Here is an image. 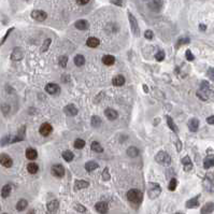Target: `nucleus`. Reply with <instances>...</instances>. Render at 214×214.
Wrapping results in <instances>:
<instances>
[{"label": "nucleus", "instance_id": "obj_56", "mask_svg": "<svg viewBox=\"0 0 214 214\" xmlns=\"http://www.w3.org/2000/svg\"><path fill=\"white\" fill-rule=\"evenodd\" d=\"M28 214H36V213H35V211H34V210H31V211L28 212Z\"/></svg>", "mask_w": 214, "mask_h": 214}, {"label": "nucleus", "instance_id": "obj_36", "mask_svg": "<svg viewBox=\"0 0 214 214\" xmlns=\"http://www.w3.org/2000/svg\"><path fill=\"white\" fill-rule=\"evenodd\" d=\"M62 158H64L67 162H70L73 160L74 155L71 151H65V152H62Z\"/></svg>", "mask_w": 214, "mask_h": 214}, {"label": "nucleus", "instance_id": "obj_20", "mask_svg": "<svg viewBox=\"0 0 214 214\" xmlns=\"http://www.w3.org/2000/svg\"><path fill=\"white\" fill-rule=\"evenodd\" d=\"M182 165L185 171H190V170L193 169V162L188 156H185L182 159Z\"/></svg>", "mask_w": 214, "mask_h": 214}, {"label": "nucleus", "instance_id": "obj_57", "mask_svg": "<svg viewBox=\"0 0 214 214\" xmlns=\"http://www.w3.org/2000/svg\"><path fill=\"white\" fill-rule=\"evenodd\" d=\"M174 214H183V213H180V212H177V213H174Z\"/></svg>", "mask_w": 214, "mask_h": 214}, {"label": "nucleus", "instance_id": "obj_52", "mask_svg": "<svg viewBox=\"0 0 214 214\" xmlns=\"http://www.w3.org/2000/svg\"><path fill=\"white\" fill-rule=\"evenodd\" d=\"M208 76L211 78V79H214V69L213 68H210V69L208 70Z\"/></svg>", "mask_w": 214, "mask_h": 214}, {"label": "nucleus", "instance_id": "obj_44", "mask_svg": "<svg viewBox=\"0 0 214 214\" xmlns=\"http://www.w3.org/2000/svg\"><path fill=\"white\" fill-rule=\"evenodd\" d=\"M155 59L157 62H162L165 59V52L164 51H159V52L156 53L155 55Z\"/></svg>", "mask_w": 214, "mask_h": 214}, {"label": "nucleus", "instance_id": "obj_28", "mask_svg": "<svg viewBox=\"0 0 214 214\" xmlns=\"http://www.w3.org/2000/svg\"><path fill=\"white\" fill-rule=\"evenodd\" d=\"M102 62H104L106 66H112L115 62V57L112 56V55H104L102 57Z\"/></svg>", "mask_w": 214, "mask_h": 214}, {"label": "nucleus", "instance_id": "obj_43", "mask_svg": "<svg viewBox=\"0 0 214 214\" xmlns=\"http://www.w3.org/2000/svg\"><path fill=\"white\" fill-rule=\"evenodd\" d=\"M187 43H190V39H188V38H181V39L177 40V47H180L181 45L187 44Z\"/></svg>", "mask_w": 214, "mask_h": 214}, {"label": "nucleus", "instance_id": "obj_3", "mask_svg": "<svg viewBox=\"0 0 214 214\" xmlns=\"http://www.w3.org/2000/svg\"><path fill=\"white\" fill-rule=\"evenodd\" d=\"M161 193V187L157 183H150L148 190V195L150 199H156Z\"/></svg>", "mask_w": 214, "mask_h": 214}, {"label": "nucleus", "instance_id": "obj_58", "mask_svg": "<svg viewBox=\"0 0 214 214\" xmlns=\"http://www.w3.org/2000/svg\"><path fill=\"white\" fill-rule=\"evenodd\" d=\"M5 214H7V213H5Z\"/></svg>", "mask_w": 214, "mask_h": 214}, {"label": "nucleus", "instance_id": "obj_4", "mask_svg": "<svg viewBox=\"0 0 214 214\" xmlns=\"http://www.w3.org/2000/svg\"><path fill=\"white\" fill-rule=\"evenodd\" d=\"M155 160L157 164L162 166H169L171 164V157L169 156V154H167L166 152H158L155 156Z\"/></svg>", "mask_w": 214, "mask_h": 214}, {"label": "nucleus", "instance_id": "obj_51", "mask_svg": "<svg viewBox=\"0 0 214 214\" xmlns=\"http://www.w3.org/2000/svg\"><path fill=\"white\" fill-rule=\"evenodd\" d=\"M89 2V0H76V3L80 5H85Z\"/></svg>", "mask_w": 214, "mask_h": 214}, {"label": "nucleus", "instance_id": "obj_53", "mask_svg": "<svg viewBox=\"0 0 214 214\" xmlns=\"http://www.w3.org/2000/svg\"><path fill=\"white\" fill-rule=\"evenodd\" d=\"M207 122H208V124H210V125H214V115L209 116V117L207 118Z\"/></svg>", "mask_w": 214, "mask_h": 214}, {"label": "nucleus", "instance_id": "obj_30", "mask_svg": "<svg viewBox=\"0 0 214 214\" xmlns=\"http://www.w3.org/2000/svg\"><path fill=\"white\" fill-rule=\"evenodd\" d=\"M27 171L31 174H36L39 171V166L36 162H30L27 165Z\"/></svg>", "mask_w": 214, "mask_h": 214}, {"label": "nucleus", "instance_id": "obj_10", "mask_svg": "<svg viewBox=\"0 0 214 214\" xmlns=\"http://www.w3.org/2000/svg\"><path fill=\"white\" fill-rule=\"evenodd\" d=\"M52 131H53V127H52V125L49 123H43L39 128V133H41L43 137H47V136H50L51 133H52Z\"/></svg>", "mask_w": 214, "mask_h": 214}, {"label": "nucleus", "instance_id": "obj_21", "mask_svg": "<svg viewBox=\"0 0 214 214\" xmlns=\"http://www.w3.org/2000/svg\"><path fill=\"white\" fill-rule=\"evenodd\" d=\"M199 196L195 197V198H192V199H190L188 201L186 202V208H188V209H194V208H197L198 206H199Z\"/></svg>", "mask_w": 214, "mask_h": 214}, {"label": "nucleus", "instance_id": "obj_13", "mask_svg": "<svg viewBox=\"0 0 214 214\" xmlns=\"http://www.w3.org/2000/svg\"><path fill=\"white\" fill-rule=\"evenodd\" d=\"M64 112L66 113V115H68V116H75L76 114H78V112H79V110H78V108H76L74 104H68V106L65 107Z\"/></svg>", "mask_w": 214, "mask_h": 214}, {"label": "nucleus", "instance_id": "obj_25", "mask_svg": "<svg viewBox=\"0 0 214 214\" xmlns=\"http://www.w3.org/2000/svg\"><path fill=\"white\" fill-rule=\"evenodd\" d=\"M203 167L206 169H210L211 167H214V155L207 156L203 160Z\"/></svg>", "mask_w": 214, "mask_h": 214}, {"label": "nucleus", "instance_id": "obj_19", "mask_svg": "<svg viewBox=\"0 0 214 214\" xmlns=\"http://www.w3.org/2000/svg\"><path fill=\"white\" fill-rule=\"evenodd\" d=\"M188 129H190V131H193V133H195V131L198 130V128H199V121L197 120V118H192V120H190V122H188Z\"/></svg>", "mask_w": 214, "mask_h": 214}, {"label": "nucleus", "instance_id": "obj_38", "mask_svg": "<svg viewBox=\"0 0 214 214\" xmlns=\"http://www.w3.org/2000/svg\"><path fill=\"white\" fill-rule=\"evenodd\" d=\"M51 43H52V40L50 39V38H49V39H45L44 42H43V44H42L41 49H40V52H41V53L46 52L47 50H49L50 45H51Z\"/></svg>", "mask_w": 214, "mask_h": 214}, {"label": "nucleus", "instance_id": "obj_39", "mask_svg": "<svg viewBox=\"0 0 214 214\" xmlns=\"http://www.w3.org/2000/svg\"><path fill=\"white\" fill-rule=\"evenodd\" d=\"M73 145H74V148H75V149H78V150H81V149H83L84 146H85V141H84L83 139L78 138L75 141H74Z\"/></svg>", "mask_w": 214, "mask_h": 214}, {"label": "nucleus", "instance_id": "obj_34", "mask_svg": "<svg viewBox=\"0 0 214 214\" xmlns=\"http://www.w3.org/2000/svg\"><path fill=\"white\" fill-rule=\"evenodd\" d=\"M91 150H93L94 152H96V153H102V152H104V149H102L101 144L99 142H97V141H94V142H91Z\"/></svg>", "mask_w": 214, "mask_h": 214}, {"label": "nucleus", "instance_id": "obj_31", "mask_svg": "<svg viewBox=\"0 0 214 214\" xmlns=\"http://www.w3.org/2000/svg\"><path fill=\"white\" fill-rule=\"evenodd\" d=\"M27 206H28L27 200L26 199H21V200H18V202L16 203V210L20 211V212H22V211H24L26 208H27Z\"/></svg>", "mask_w": 214, "mask_h": 214}, {"label": "nucleus", "instance_id": "obj_14", "mask_svg": "<svg viewBox=\"0 0 214 214\" xmlns=\"http://www.w3.org/2000/svg\"><path fill=\"white\" fill-rule=\"evenodd\" d=\"M95 209L98 213L100 214H106L109 210V206L106 201H100V202H97L96 206H95Z\"/></svg>", "mask_w": 214, "mask_h": 214}, {"label": "nucleus", "instance_id": "obj_23", "mask_svg": "<svg viewBox=\"0 0 214 214\" xmlns=\"http://www.w3.org/2000/svg\"><path fill=\"white\" fill-rule=\"evenodd\" d=\"M112 84H113L114 86H123L124 84H125V78L123 75H116L113 78L112 80Z\"/></svg>", "mask_w": 214, "mask_h": 214}, {"label": "nucleus", "instance_id": "obj_7", "mask_svg": "<svg viewBox=\"0 0 214 214\" xmlns=\"http://www.w3.org/2000/svg\"><path fill=\"white\" fill-rule=\"evenodd\" d=\"M51 173L56 177H62L65 175V168L60 164H56L53 165L51 168Z\"/></svg>", "mask_w": 214, "mask_h": 214}, {"label": "nucleus", "instance_id": "obj_40", "mask_svg": "<svg viewBox=\"0 0 214 214\" xmlns=\"http://www.w3.org/2000/svg\"><path fill=\"white\" fill-rule=\"evenodd\" d=\"M177 179H171L169 182V185H168V188H169V190H171V192H173V190H175V188H177Z\"/></svg>", "mask_w": 214, "mask_h": 214}, {"label": "nucleus", "instance_id": "obj_42", "mask_svg": "<svg viewBox=\"0 0 214 214\" xmlns=\"http://www.w3.org/2000/svg\"><path fill=\"white\" fill-rule=\"evenodd\" d=\"M67 64H68V57L67 56H60L59 57V65H60V67H62V68H66Z\"/></svg>", "mask_w": 214, "mask_h": 214}, {"label": "nucleus", "instance_id": "obj_33", "mask_svg": "<svg viewBox=\"0 0 214 214\" xmlns=\"http://www.w3.org/2000/svg\"><path fill=\"white\" fill-rule=\"evenodd\" d=\"M167 125L169 126V128L173 131V133H177V131H179V128H177V126L175 125V123L173 122V120L170 117V116H167Z\"/></svg>", "mask_w": 214, "mask_h": 214}, {"label": "nucleus", "instance_id": "obj_32", "mask_svg": "<svg viewBox=\"0 0 214 214\" xmlns=\"http://www.w3.org/2000/svg\"><path fill=\"white\" fill-rule=\"evenodd\" d=\"M97 168H98V164H97L96 161H94V160L87 161L86 164H85V169H86V171H88V172H91L94 170H96Z\"/></svg>", "mask_w": 214, "mask_h": 214}, {"label": "nucleus", "instance_id": "obj_6", "mask_svg": "<svg viewBox=\"0 0 214 214\" xmlns=\"http://www.w3.org/2000/svg\"><path fill=\"white\" fill-rule=\"evenodd\" d=\"M11 60L13 62H20L24 58V50L22 47H14L11 53V56H10Z\"/></svg>", "mask_w": 214, "mask_h": 214}, {"label": "nucleus", "instance_id": "obj_2", "mask_svg": "<svg viewBox=\"0 0 214 214\" xmlns=\"http://www.w3.org/2000/svg\"><path fill=\"white\" fill-rule=\"evenodd\" d=\"M210 95H211L210 84L207 81H203L201 83V85H200V89L197 91V96L199 97L201 100H208Z\"/></svg>", "mask_w": 214, "mask_h": 214}, {"label": "nucleus", "instance_id": "obj_35", "mask_svg": "<svg viewBox=\"0 0 214 214\" xmlns=\"http://www.w3.org/2000/svg\"><path fill=\"white\" fill-rule=\"evenodd\" d=\"M85 64V58H84L83 55H76L74 57V65L78 67H82L83 65Z\"/></svg>", "mask_w": 214, "mask_h": 214}, {"label": "nucleus", "instance_id": "obj_1", "mask_svg": "<svg viewBox=\"0 0 214 214\" xmlns=\"http://www.w3.org/2000/svg\"><path fill=\"white\" fill-rule=\"evenodd\" d=\"M127 199L133 203L139 204L142 202L143 194L141 190H137V188H133V190H129L127 192Z\"/></svg>", "mask_w": 214, "mask_h": 214}, {"label": "nucleus", "instance_id": "obj_50", "mask_svg": "<svg viewBox=\"0 0 214 214\" xmlns=\"http://www.w3.org/2000/svg\"><path fill=\"white\" fill-rule=\"evenodd\" d=\"M75 210L78 212H81V213H84V212H86V208L82 206V204H76L75 206Z\"/></svg>", "mask_w": 214, "mask_h": 214}, {"label": "nucleus", "instance_id": "obj_9", "mask_svg": "<svg viewBox=\"0 0 214 214\" xmlns=\"http://www.w3.org/2000/svg\"><path fill=\"white\" fill-rule=\"evenodd\" d=\"M0 164L5 168H11L13 165V160L8 154L2 153V154H0Z\"/></svg>", "mask_w": 214, "mask_h": 214}, {"label": "nucleus", "instance_id": "obj_22", "mask_svg": "<svg viewBox=\"0 0 214 214\" xmlns=\"http://www.w3.org/2000/svg\"><path fill=\"white\" fill-rule=\"evenodd\" d=\"M214 211V203L213 202H208L202 207L201 214H211Z\"/></svg>", "mask_w": 214, "mask_h": 214}, {"label": "nucleus", "instance_id": "obj_17", "mask_svg": "<svg viewBox=\"0 0 214 214\" xmlns=\"http://www.w3.org/2000/svg\"><path fill=\"white\" fill-rule=\"evenodd\" d=\"M74 27L79 30H87L89 28V24L85 20H79L74 23Z\"/></svg>", "mask_w": 214, "mask_h": 214}, {"label": "nucleus", "instance_id": "obj_26", "mask_svg": "<svg viewBox=\"0 0 214 214\" xmlns=\"http://www.w3.org/2000/svg\"><path fill=\"white\" fill-rule=\"evenodd\" d=\"M26 157H27L28 159H30V160H35L36 158L38 157L37 151H36L35 149H32V148H28L27 150H26Z\"/></svg>", "mask_w": 214, "mask_h": 214}, {"label": "nucleus", "instance_id": "obj_5", "mask_svg": "<svg viewBox=\"0 0 214 214\" xmlns=\"http://www.w3.org/2000/svg\"><path fill=\"white\" fill-rule=\"evenodd\" d=\"M128 18H129L130 28H131V31H133V36H136V37H139V36H140V28H139L138 21H137V18H136L130 12H128Z\"/></svg>", "mask_w": 214, "mask_h": 214}, {"label": "nucleus", "instance_id": "obj_18", "mask_svg": "<svg viewBox=\"0 0 214 214\" xmlns=\"http://www.w3.org/2000/svg\"><path fill=\"white\" fill-rule=\"evenodd\" d=\"M89 186V183L85 180H76L74 182V190H80L83 188H86Z\"/></svg>", "mask_w": 214, "mask_h": 214}, {"label": "nucleus", "instance_id": "obj_8", "mask_svg": "<svg viewBox=\"0 0 214 214\" xmlns=\"http://www.w3.org/2000/svg\"><path fill=\"white\" fill-rule=\"evenodd\" d=\"M31 18L34 20L38 21V22H43V21L46 20L47 14L46 12H44V11L42 10H34L31 12Z\"/></svg>", "mask_w": 214, "mask_h": 214}, {"label": "nucleus", "instance_id": "obj_37", "mask_svg": "<svg viewBox=\"0 0 214 214\" xmlns=\"http://www.w3.org/2000/svg\"><path fill=\"white\" fill-rule=\"evenodd\" d=\"M91 125L93 126L94 128H98V127H100V125H101V118L99 117V116H93L91 117Z\"/></svg>", "mask_w": 214, "mask_h": 214}, {"label": "nucleus", "instance_id": "obj_41", "mask_svg": "<svg viewBox=\"0 0 214 214\" xmlns=\"http://www.w3.org/2000/svg\"><path fill=\"white\" fill-rule=\"evenodd\" d=\"M13 30H14V27H11L10 29H8V31L5 32V35L3 36V38H2V39H1V40H0V46H1V45H2L3 43H5V40L8 39V37H9V36H10V34L13 31Z\"/></svg>", "mask_w": 214, "mask_h": 214}, {"label": "nucleus", "instance_id": "obj_12", "mask_svg": "<svg viewBox=\"0 0 214 214\" xmlns=\"http://www.w3.org/2000/svg\"><path fill=\"white\" fill-rule=\"evenodd\" d=\"M59 208V202L57 200H52L46 204V211L49 214H55Z\"/></svg>", "mask_w": 214, "mask_h": 214}, {"label": "nucleus", "instance_id": "obj_29", "mask_svg": "<svg viewBox=\"0 0 214 214\" xmlns=\"http://www.w3.org/2000/svg\"><path fill=\"white\" fill-rule=\"evenodd\" d=\"M139 153L140 152H139L138 148H136V146H129V148L127 149V155L131 158L137 157V156L139 155Z\"/></svg>", "mask_w": 214, "mask_h": 214}, {"label": "nucleus", "instance_id": "obj_45", "mask_svg": "<svg viewBox=\"0 0 214 214\" xmlns=\"http://www.w3.org/2000/svg\"><path fill=\"white\" fill-rule=\"evenodd\" d=\"M11 139H12V137L11 136H7V137H5V138L1 139V141H0V145H7L9 144V143H11Z\"/></svg>", "mask_w": 214, "mask_h": 214}, {"label": "nucleus", "instance_id": "obj_49", "mask_svg": "<svg viewBox=\"0 0 214 214\" xmlns=\"http://www.w3.org/2000/svg\"><path fill=\"white\" fill-rule=\"evenodd\" d=\"M185 56H186V59L188 60V62H192V60H194V59H195V56L193 55V53L190 52V50H187V51H186V54H185Z\"/></svg>", "mask_w": 214, "mask_h": 214}, {"label": "nucleus", "instance_id": "obj_24", "mask_svg": "<svg viewBox=\"0 0 214 214\" xmlns=\"http://www.w3.org/2000/svg\"><path fill=\"white\" fill-rule=\"evenodd\" d=\"M86 44H87V46L88 47H93V49H95V47H97L99 44H100V40H99L98 38L91 37V38L87 39Z\"/></svg>", "mask_w": 214, "mask_h": 214}, {"label": "nucleus", "instance_id": "obj_27", "mask_svg": "<svg viewBox=\"0 0 214 214\" xmlns=\"http://www.w3.org/2000/svg\"><path fill=\"white\" fill-rule=\"evenodd\" d=\"M11 192H12V186H11V184H5V186L2 187V190H1V197H2V198H8V197L10 196Z\"/></svg>", "mask_w": 214, "mask_h": 214}, {"label": "nucleus", "instance_id": "obj_55", "mask_svg": "<svg viewBox=\"0 0 214 214\" xmlns=\"http://www.w3.org/2000/svg\"><path fill=\"white\" fill-rule=\"evenodd\" d=\"M199 29L200 30H206V29H207V27H206V25H200V26H199Z\"/></svg>", "mask_w": 214, "mask_h": 214}, {"label": "nucleus", "instance_id": "obj_47", "mask_svg": "<svg viewBox=\"0 0 214 214\" xmlns=\"http://www.w3.org/2000/svg\"><path fill=\"white\" fill-rule=\"evenodd\" d=\"M10 106L8 104H1V111H2V113L5 114H8L9 112H10Z\"/></svg>", "mask_w": 214, "mask_h": 214}, {"label": "nucleus", "instance_id": "obj_54", "mask_svg": "<svg viewBox=\"0 0 214 214\" xmlns=\"http://www.w3.org/2000/svg\"><path fill=\"white\" fill-rule=\"evenodd\" d=\"M112 2L114 5H122V0H112Z\"/></svg>", "mask_w": 214, "mask_h": 214}, {"label": "nucleus", "instance_id": "obj_15", "mask_svg": "<svg viewBox=\"0 0 214 214\" xmlns=\"http://www.w3.org/2000/svg\"><path fill=\"white\" fill-rule=\"evenodd\" d=\"M104 115H106V117L108 118L109 121H115L116 118L118 117V113L117 111H115L114 109H106V111H104Z\"/></svg>", "mask_w": 214, "mask_h": 214}, {"label": "nucleus", "instance_id": "obj_48", "mask_svg": "<svg viewBox=\"0 0 214 214\" xmlns=\"http://www.w3.org/2000/svg\"><path fill=\"white\" fill-rule=\"evenodd\" d=\"M144 37H145V39L152 40L153 37H154V34H153L152 30H145L144 31Z\"/></svg>", "mask_w": 214, "mask_h": 214}, {"label": "nucleus", "instance_id": "obj_59", "mask_svg": "<svg viewBox=\"0 0 214 214\" xmlns=\"http://www.w3.org/2000/svg\"><path fill=\"white\" fill-rule=\"evenodd\" d=\"M0 209H1V208H0Z\"/></svg>", "mask_w": 214, "mask_h": 214}, {"label": "nucleus", "instance_id": "obj_46", "mask_svg": "<svg viewBox=\"0 0 214 214\" xmlns=\"http://www.w3.org/2000/svg\"><path fill=\"white\" fill-rule=\"evenodd\" d=\"M102 180L104 181H109L110 180V172H109V169L108 168H106V169L102 171Z\"/></svg>", "mask_w": 214, "mask_h": 214}, {"label": "nucleus", "instance_id": "obj_16", "mask_svg": "<svg viewBox=\"0 0 214 214\" xmlns=\"http://www.w3.org/2000/svg\"><path fill=\"white\" fill-rule=\"evenodd\" d=\"M161 0H152L150 1L148 5V7L150 8L151 10L154 11V12H158V11L161 9Z\"/></svg>", "mask_w": 214, "mask_h": 214}, {"label": "nucleus", "instance_id": "obj_11", "mask_svg": "<svg viewBox=\"0 0 214 214\" xmlns=\"http://www.w3.org/2000/svg\"><path fill=\"white\" fill-rule=\"evenodd\" d=\"M45 91L50 95H57L60 93V87L55 83H49L45 85Z\"/></svg>", "mask_w": 214, "mask_h": 214}]
</instances>
